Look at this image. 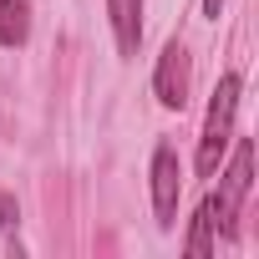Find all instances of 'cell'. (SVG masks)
<instances>
[{"label":"cell","instance_id":"obj_2","mask_svg":"<svg viewBox=\"0 0 259 259\" xmlns=\"http://www.w3.org/2000/svg\"><path fill=\"white\" fill-rule=\"evenodd\" d=\"M249 188H254V143H249V138H239V143H234V163L219 173V193H208V198H203V203H208V219H213V229H219V234H234V224H239V208H244Z\"/></svg>","mask_w":259,"mask_h":259},{"label":"cell","instance_id":"obj_3","mask_svg":"<svg viewBox=\"0 0 259 259\" xmlns=\"http://www.w3.org/2000/svg\"><path fill=\"white\" fill-rule=\"evenodd\" d=\"M178 188H183L178 148L173 143H158V153H153V213H158V229H173L178 224Z\"/></svg>","mask_w":259,"mask_h":259},{"label":"cell","instance_id":"obj_5","mask_svg":"<svg viewBox=\"0 0 259 259\" xmlns=\"http://www.w3.org/2000/svg\"><path fill=\"white\" fill-rule=\"evenodd\" d=\"M107 16H112V36L122 56H138L143 41V0H107Z\"/></svg>","mask_w":259,"mask_h":259},{"label":"cell","instance_id":"obj_4","mask_svg":"<svg viewBox=\"0 0 259 259\" xmlns=\"http://www.w3.org/2000/svg\"><path fill=\"white\" fill-rule=\"evenodd\" d=\"M153 92L163 107L183 112L188 107V46L183 41H168L163 56H158V71H153Z\"/></svg>","mask_w":259,"mask_h":259},{"label":"cell","instance_id":"obj_8","mask_svg":"<svg viewBox=\"0 0 259 259\" xmlns=\"http://www.w3.org/2000/svg\"><path fill=\"white\" fill-rule=\"evenodd\" d=\"M11 224H16V198L0 193V229H11Z\"/></svg>","mask_w":259,"mask_h":259},{"label":"cell","instance_id":"obj_9","mask_svg":"<svg viewBox=\"0 0 259 259\" xmlns=\"http://www.w3.org/2000/svg\"><path fill=\"white\" fill-rule=\"evenodd\" d=\"M219 11H224V0H203V16H213V21H219Z\"/></svg>","mask_w":259,"mask_h":259},{"label":"cell","instance_id":"obj_7","mask_svg":"<svg viewBox=\"0 0 259 259\" xmlns=\"http://www.w3.org/2000/svg\"><path fill=\"white\" fill-rule=\"evenodd\" d=\"M193 259H208L213 254V219H208V203H198L193 213V229H188V244H183Z\"/></svg>","mask_w":259,"mask_h":259},{"label":"cell","instance_id":"obj_6","mask_svg":"<svg viewBox=\"0 0 259 259\" xmlns=\"http://www.w3.org/2000/svg\"><path fill=\"white\" fill-rule=\"evenodd\" d=\"M31 36V0H0V46H26Z\"/></svg>","mask_w":259,"mask_h":259},{"label":"cell","instance_id":"obj_1","mask_svg":"<svg viewBox=\"0 0 259 259\" xmlns=\"http://www.w3.org/2000/svg\"><path fill=\"white\" fill-rule=\"evenodd\" d=\"M239 71H224L219 87H213V102H208V122H203V138H198V173L213 178L219 173V158L234 138V112H239Z\"/></svg>","mask_w":259,"mask_h":259}]
</instances>
